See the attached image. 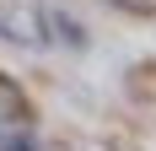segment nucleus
<instances>
[{
  "label": "nucleus",
  "mask_w": 156,
  "mask_h": 151,
  "mask_svg": "<svg viewBox=\"0 0 156 151\" xmlns=\"http://www.w3.org/2000/svg\"><path fill=\"white\" fill-rule=\"evenodd\" d=\"M0 38L22 49L48 43V16L38 11V0H0Z\"/></svg>",
  "instance_id": "1"
},
{
  "label": "nucleus",
  "mask_w": 156,
  "mask_h": 151,
  "mask_svg": "<svg viewBox=\"0 0 156 151\" xmlns=\"http://www.w3.org/2000/svg\"><path fill=\"white\" fill-rule=\"evenodd\" d=\"M27 124H32V103H27V92L16 87L5 70H0V130H27Z\"/></svg>",
  "instance_id": "2"
},
{
  "label": "nucleus",
  "mask_w": 156,
  "mask_h": 151,
  "mask_svg": "<svg viewBox=\"0 0 156 151\" xmlns=\"http://www.w3.org/2000/svg\"><path fill=\"white\" fill-rule=\"evenodd\" d=\"M5 151H38V146H32L27 135H11V140H5Z\"/></svg>",
  "instance_id": "3"
}]
</instances>
